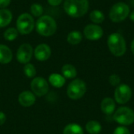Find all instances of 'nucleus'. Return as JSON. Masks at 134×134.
<instances>
[{"label":"nucleus","instance_id":"obj_3","mask_svg":"<svg viewBox=\"0 0 134 134\" xmlns=\"http://www.w3.org/2000/svg\"><path fill=\"white\" fill-rule=\"evenodd\" d=\"M108 46L110 52L115 57H122L126 51V43L119 33H112L108 38Z\"/></svg>","mask_w":134,"mask_h":134},{"label":"nucleus","instance_id":"obj_13","mask_svg":"<svg viewBox=\"0 0 134 134\" xmlns=\"http://www.w3.org/2000/svg\"><path fill=\"white\" fill-rule=\"evenodd\" d=\"M36 100L35 95L31 91H23L18 97L19 104L25 108L32 106Z\"/></svg>","mask_w":134,"mask_h":134},{"label":"nucleus","instance_id":"obj_21","mask_svg":"<svg viewBox=\"0 0 134 134\" xmlns=\"http://www.w3.org/2000/svg\"><path fill=\"white\" fill-rule=\"evenodd\" d=\"M82 39V35L81 32L79 31H71L67 38V41L71 45H78L81 42Z\"/></svg>","mask_w":134,"mask_h":134},{"label":"nucleus","instance_id":"obj_25","mask_svg":"<svg viewBox=\"0 0 134 134\" xmlns=\"http://www.w3.org/2000/svg\"><path fill=\"white\" fill-rule=\"evenodd\" d=\"M31 13L33 16H36V17H39L42 16V14L43 13V7L42 6V5L38 4V3H34L31 5L30 8Z\"/></svg>","mask_w":134,"mask_h":134},{"label":"nucleus","instance_id":"obj_30","mask_svg":"<svg viewBox=\"0 0 134 134\" xmlns=\"http://www.w3.org/2000/svg\"><path fill=\"white\" fill-rule=\"evenodd\" d=\"M5 120H6V116H5V113L2 111H0V126L3 125L5 123Z\"/></svg>","mask_w":134,"mask_h":134},{"label":"nucleus","instance_id":"obj_6","mask_svg":"<svg viewBox=\"0 0 134 134\" xmlns=\"http://www.w3.org/2000/svg\"><path fill=\"white\" fill-rule=\"evenodd\" d=\"M35 21L29 13H22L16 20V30L21 35L30 34L35 27Z\"/></svg>","mask_w":134,"mask_h":134},{"label":"nucleus","instance_id":"obj_1","mask_svg":"<svg viewBox=\"0 0 134 134\" xmlns=\"http://www.w3.org/2000/svg\"><path fill=\"white\" fill-rule=\"evenodd\" d=\"M64 11L71 17L78 18L84 16L89 9L88 0H65Z\"/></svg>","mask_w":134,"mask_h":134},{"label":"nucleus","instance_id":"obj_32","mask_svg":"<svg viewBox=\"0 0 134 134\" xmlns=\"http://www.w3.org/2000/svg\"><path fill=\"white\" fill-rule=\"evenodd\" d=\"M131 50H132V53H133L134 55V39L133 40L132 43H131Z\"/></svg>","mask_w":134,"mask_h":134},{"label":"nucleus","instance_id":"obj_20","mask_svg":"<svg viewBox=\"0 0 134 134\" xmlns=\"http://www.w3.org/2000/svg\"><path fill=\"white\" fill-rule=\"evenodd\" d=\"M63 134H84V131L79 124L71 123L64 127Z\"/></svg>","mask_w":134,"mask_h":134},{"label":"nucleus","instance_id":"obj_8","mask_svg":"<svg viewBox=\"0 0 134 134\" xmlns=\"http://www.w3.org/2000/svg\"><path fill=\"white\" fill-rule=\"evenodd\" d=\"M132 97V90L126 84H120L115 90V100L119 104H126Z\"/></svg>","mask_w":134,"mask_h":134},{"label":"nucleus","instance_id":"obj_18","mask_svg":"<svg viewBox=\"0 0 134 134\" xmlns=\"http://www.w3.org/2000/svg\"><path fill=\"white\" fill-rule=\"evenodd\" d=\"M86 130L88 133L99 134L102 130V127L99 122L96 120H90L86 123Z\"/></svg>","mask_w":134,"mask_h":134},{"label":"nucleus","instance_id":"obj_26","mask_svg":"<svg viewBox=\"0 0 134 134\" xmlns=\"http://www.w3.org/2000/svg\"><path fill=\"white\" fill-rule=\"evenodd\" d=\"M109 82L111 86H118L120 85L121 82V79L120 77L116 75V74H113L109 77Z\"/></svg>","mask_w":134,"mask_h":134},{"label":"nucleus","instance_id":"obj_27","mask_svg":"<svg viewBox=\"0 0 134 134\" xmlns=\"http://www.w3.org/2000/svg\"><path fill=\"white\" fill-rule=\"evenodd\" d=\"M113 134H130V131L129 130L128 128L125 127V126H119L117 127Z\"/></svg>","mask_w":134,"mask_h":134},{"label":"nucleus","instance_id":"obj_31","mask_svg":"<svg viewBox=\"0 0 134 134\" xmlns=\"http://www.w3.org/2000/svg\"><path fill=\"white\" fill-rule=\"evenodd\" d=\"M130 20H131L132 21H133L134 22V10L133 12H131V13H130Z\"/></svg>","mask_w":134,"mask_h":134},{"label":"nucleus","instance_id":"obj_15","mask_svg":"<svg viewBox=\"0 0 134 134\" xmlns=\"http://www.w3.org/2000/svg\"><path fill=\"white\" fill-rule=\"evenodd\" d=\"M13 59L11 49L5 45L0 44V64H9Z\"/></svg>","mask_w":134,"mask_h":134},{"label":"nucleus","instance_id":"obj_22","mask_svg":"<svg viewBox=\"0 0 134 134\" xmlns=\"http://www.w3.org/2000/svg\"><path fill=\"white\" fill-rule=\"evenodd\" d=\"M90 19L91 20L92 22L97 24H101L104 20L105 16H104V14L103 13L102 11L98 10V9H95L90 13Z\"/></svg>","mask_w":134,"mask_h":134},{"label":"nucleus","instance_id":"obj_9","mask_svg":"<svg viewBox=\"0 0 134 134\" xmlns=\"http://www.w3.org/2000/svg\"><path fill=\"white\" fill-rule=\"evenodd\" d=\"M31 89L35 96L43 97L49 91V84L42 77H36L31 82Z\"/></svg>","mask_w":134,"mask_h":134},{"label":"nucleus","instance_id":"obj_5","mask_svg":"<svg viewBox=\"0 0 134 134\" xmlns=\"http://www.w3.org/2000/svg\"><path fill=\"white\" fill-rule=\"evenodd\" d=\"M86 92V85L81 79H75L68 86L67 95L72 100H79L82 98Z\"/></svg>","mask_w":134,"mask_h":134},{"label":"nucleus","instance_id":"obj_29","mask_svg":"<svg viewBox=\"0 0 134 134\" xmlns=\"http://www.w3.org/2000/svg\"><path fill=\"white\" fill-rule=\"evenodd\" d=\"M47 1H48V3L53 6L59 5L62 2V0H47Z\"/></svg>","mask_w":134,"mask_h":134},{"label":"nucleus","instance_id":"obj_10","mask_svg":"<svg viewBox=\"0 0 134 134\" xmlns=\"http://www.w3.org/2000/svg\"><path fill=\"white\" fill-rule=\"evenodd\" d=\"M32 53H33L32 46L28 43H24L17 49L16 60L20 64H26L31 60L32 57Z\"/></svg>","mask_w":134,"mask_h":134},{"label":"nucleus","instance_id":"obj_11","mask_svg":"<svg viewBox=\"0 0 134 134\" xmlns=\"http://www.w3.org/2000/svg\"><path fill=\"white\" fill-rule=\"evenodd\" d=\"M85 37L91 41H96L102 38L104 35L103 28L97 24H88L84 28Z\"/></svg>","mask_w":134,"mask_h":134},{"label":"nucleus","instance_id":"obj_28","mask_svg":"<svg viewBox=\"0 0 134 134\" xmlns=\"http://www.w3.org/2000/svg\"><path fill=\"white\" fill-rule=\"evenodd\" d=\"M11 0H0V8L5 9L10 4Z\"/></svg>","mask_w":134,"mask_h":134},{"label":"nucleus","instance_id":"obj_14","mask_svg":"<svg viewBox=\"0 0 134 134\" xmlns=\"http://www.w3.org/2000/svg\"><path fill=\"white\" fill-rule=\"evenodd\" d=\"M115 107H116L115 101L110 97H106L101 101V104H100L101 111L108 115H111L115 111Z\"/></svg>","mask_w":134,"mask_h":134},{"label":"nucleus","instance_id":"obj_23","mask_svg":"<svg viewBox=\"0 0 134 134\" xmlns=\"http://www.w3.org/2000/svg\"><path fill=\"white\" fill-rule=\"evenodd\" d=\"M18 31L16 30V28L14 27H9L8 29H6L3 34L4 38L7 41H13L15 40L17 36H18Z\"/></svg>","mask_w":134,"mask_h":134},{"label":"nucleus","instance_id":"obj_4","mask_svg":"<svg viewBox=\"0 0 134 134\" xmlns=\"http://www.w3.org/2000/svg\"><path fill=\"white\" fill-rule=\"evenodd\" d=\"M130 13V7L125 2H117L111 9L109 12L110 19L115 23L126 20Z\"/></svg>","mask_w":134,"mask_h":134},{"label":"nucleus","instance_id":"obj_17","mask_svg":"<svg viewBox=\"0 0 134 134\" xmlns=\"http://www.w3.org/2000/svg\"><path fill=\"white\" fill-rule=\"evenodd\" d=\"M49 83L56 88H60L62 87L66 82L65 78L60 75V74H57V73H53L51 74L49 77Z\"/></svg>","mask_w":134,"mask_h":134},{"label":"nucleus","instance_id":"obj_16","mask_svg":"<svg viewBox=\"0 0 134 134\" xmlns=\"http://www.w3.org/2000/svg\"><path fill=\"white\" fill-rule=\"evenodd\" d=\"M13 19V14L7 9H0V27H5L9 25Z\"/></svg>","mask_w":134,"mask_h":134},{"label":"nucleus","instance_id":"obj_12","mask_svg":"<svg viewBox=\"0 0 134 134\" xmlns=\"http://www.w3.org/2000/svg\"><path fill=\"white\" fill-rule=\"evenodd\" d=\"M35 58L39 61H46L51 56V49L46 44H39L34 51Z\"/></svg>","mask_w":134,"mask_h":134},{"label":"nucleus","instance_id":"obj_2","mask_svg":"<svg viewBox=\"0 0 134 134\" xmlns=\"http://www.w3.org/2000/svg\"><path fill=\"white\" fill-rule=\"evenodd\" d=\"M35 28L40 35L49 37L56 32L57 25L55 20L52 16L44 15L37 20L35 23Z\"/></svg>","mask_w":134,"mask_h":134},{"label":"nucleus","instance_id":"obj_19","mask_svg":"<svg viewBox=\"0 0 134 134\" xmlns=\"http://www.w3.org/2000/svg\"><path fill=\"white\" fill-rule=\"evenodd\" d=\"M63 76L67 79H74L77 75V70L72 64H64L61 68Z\"/></svg>","mask_w":134,"mask_h":134},{"label":"nucleus","instance_id":"obj_7","mask_svg":"<svg viewBox=\"0 0 134 134\" xmlns=\"http://www.w3.org/2000/svg\"><path fill=\"white\" fill-rule=\"evenodd\" d=\"M113 118L122 126H130L134 122V111L129 107H121L116 110Z\"/></svg>","mask_w":134,"mask_h":134},{"label":"nucleus","instance_id":"obj_24","mask_svg":"<svg viewBox=\"0 0 134 134\" xmlns=\"http://www.w3.org/2000/svg\"><path fill=\"white\" fill-rule=\"evenodd\" d=\"M24 72L27 78H34L36 75V69L31 64H26L24 67Z\"/></svg>","mask_w":134,"mask_h":134}]
</instances>
